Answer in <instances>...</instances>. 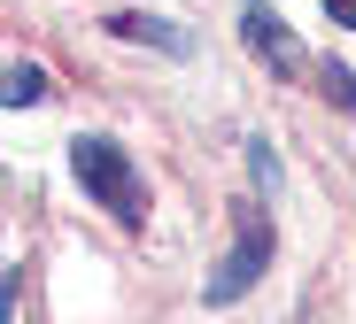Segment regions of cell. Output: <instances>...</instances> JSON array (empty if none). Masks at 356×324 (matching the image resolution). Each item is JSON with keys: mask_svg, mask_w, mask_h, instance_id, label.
<instances>
[{"mask_svg": "<svg viewBox=\"0 0 356 324\" xmlns=\"http://www.w3.org/2000/svg\"><path fill=\"white\" fill-rule=\"evenodd\" d=\"M70 162H78V185L93 193V201H101L116 224H140V216H147V185H140L132 155L116 147V139H78Z\"/></svg>", "mask_w": 356, "mask_h": 324, "instance_id": "1", "label": "cell"}, {"mask_svg": "<svg viewBox=\"0 0 356 324\" xmlns=\"http://www.w3.org/2000/svg\"><path fill=\"white\" fill-rule=\"evenodd\" d=\"M264 271H271V224H264V209L241 201V239H232V255L209 271V301H241Z\"/></svg>", "mask_w": 356, "mask_h": 324, "instance_id": "2", "label": "cell"}, {"mask_svg": "<svg viewBox=\"0 0 356 324\" xmlns=\"http://www.w3.org/2000/svg\"><path fill=\"white\" fill-rule=\"evenodd\" d=\"M248 46H256V54H271L279 70H302V46H294V31L264 8V0H248Z\"/></svg>", "mask_w": 356, "mask_h": 324, "instance_id": "3", "label": "cell"}, {"mask_svg": "<svg viewBox=\"0 0 356 324\" xmlns=\"http://www.w3.org/2000/svg\"><path fill=\"white\" fill-rule=\"evenodd\" d=\"M116 39H140V46H170V54H194V39H186V31H170V24H155V16H116Z\"/></svg>", "mask_w": 356, "mask_h": 324, "instance_id": "4", "label": "cell"}, {"mask_svg": "<svg viewBox=\"0 0 356 324\" xmlns=\"http://www.w3.org/2000/svg\"><path fill=\"white\" fill-rule=\"evenodd\" d=\"M31 101H47V70L39 62H8V108H31Z\"/></svg>", "mask_w": 356, "mask_h": 324, "instance_id": "5", "label": "cell"}, {"mask_svg": "<svg viewBox=\"0 0 356 324\" xmlns=\"http://www.w3.org/2000/svg\"><path fill=\"white\" fill-rule=\"evenodd\" d=\"M248 162H256V185H264V193H279V155H271V139H256V147H248Z\"/></svg>", "mask_w": 356, "mask_h": 324, "instance_id": "6", "label": "cell"}, {"mask_svg": "<svg viewBox=\"0 0 356 324\" xmlns=\"http://www.w3.org/2000/svg\"><path fill=\"white\" fill-rule=\"evenodd\" d=\"M318 85H325V101H333V108H348V116H356V78H348V70H325Z\"/></svg>", "mask_w": 356, "mask_h": 324, "instance_id": "7", "label": "cell"}, {"mask_svg": "<svg viewBox=\"0 0 356 324\" xmlns=\"http://www.w3.org/2000/svg\"><path fill=\"white\" fill-rule=\"evenodd\" d=\"M325 16H333V24H348V31H356V0H325Z\"/></svg>", "mask_w": 356, "mask_h": 324, "instance_id": "8", "label": "cell"}]
</instances>
